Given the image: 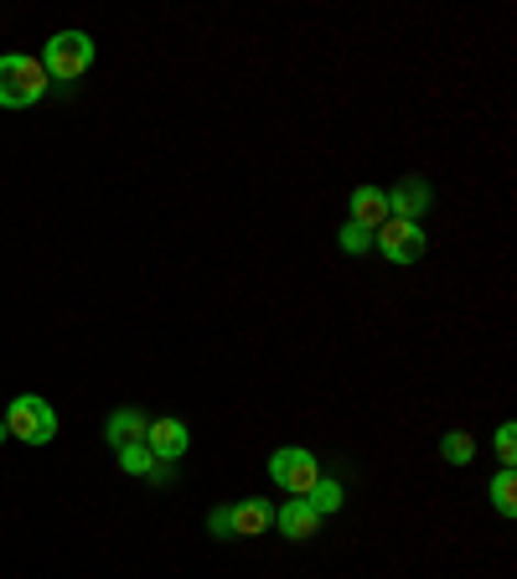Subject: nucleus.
Segmentation results:
<instances>
[{
	"label": "nucleus",
	"instance_id": "15",
	"mask_svg": "<svg viewBox=\"0 0 517 579\" xmlns=\"http://www.w3.org/2000/svg\"><path fill=\"white\" fill-rule=\"evenodd\" d=\"M337 249H342V254H373V228H362V222H352L346 218L342 222V233H337Z\"/></svg>",
	"mask_w": 517,
	"mask_h": 579
},
{
	"label": "nucleus",
	"instance_id": "16",
	"mask_svg": "<svg viewBox=\"0 0 517 579\" xmlns=\"http://www.w3.org/2000/svg\"><path fill=\"white\" fill-rule=\"evenodd\" d=\"M440 456H446L450 466H471V460H476V440H471L465 429H450L446 440H440Z\"/></svg>",
	"mask_w": 517,
	"mask_h": 579
},
{
	"label": "nucleus",
	"instance_id": "17",
	"mask_svg": "<svg viewBox=\"0 0 517 579\" xmlns=\"http://www.w3.org/2000/svg\"><path fill=\"white\" fill-rule=\"evenodd\" d=\"M207 533H212V538H233V517H228V507H212L207 512Z\"/></svg>",
	"mask_w": 517,
	"mask_h": 579
},
{
	"label": "nucleus",
	"instance_id": "7",
	"mask_svg": "<svg viewBox=\"0 0 517 579\" xmlns=\"http://www.w3.org/2000/svg\"><path fill=\"white\" fill-rule=\"evenodd\" d=\"M430 207H435V192H430V182H425V176H409V182H398V187L388 192V218L419 222Z\"/></svg>",
	"mask_w": 517,
	"mask_h": 579
},
{
	"label": "nucleus",
	"instance_id": "5",
	"mask_svg": "<svg viewBox=\"0 0 517 579\" xmlns=\"http://www.w3.org/2000/svg\"><path fill=\"white\" fill-rule=\"evenodd\" d=\"M373 249H378L388 264H414V259H425V249H430V239H425V228L419 222H404V218H388L373 233Z\"/></svg>",
	"mask_w": 517,
	"mask_h": 579
},
{
	"label": "nucleus",
	"instance_id": "18",
	"mask_svg": "<svg viewBox=\"0 0 517 579\" xmlns=\"http://www.w3.org/2000/svg\"><path fill=\"white\" fill-rule=\"evenodd\" d=\"M497 460H502V466H513V460H517V429L513 425L497 429Z\"/></svg>",
	"mask_w": 517,
	"mask_h": 579
},
{
	"label": "nucleus",
	"instance_id": "2",
	"mask_svg": "<svg viewBox=\"0 0 517 579\" xmlns=\"http://www.w3.org/2000/svg\"><path fill=\"white\" fill-rule=\"evenodd\" d=\"M88 68H94V36L88 32L47 36V47H42V73H47L52 84H78Z\"/></svg>",
	"mask_w": 517,
	"mask_h": 579
},
{
	"label": "nucleus",
	"instance_id": "10",
	"mask_svg": "<svg viewBox=\"0 0 517 579\" xmlns=\"http://www.w3.org/2000/svg\"><path fill=\"white\" fill-rule=\"evenodd\" d=\"M145 429H151V414H145V409H114L109 419H103V440L120 450V445L145 440Z\"/></svg>",
	"mask_w": 517,
	"mask_h": 579
},
{
	"label": "nucleus",
	"instance_id": "11",
	"mask_svg": "<svg viewBox=\"0 0 517 579\" xmlns=\"http://www.w3.org/2000/svg\"><path fill=\"white\" fill-rule=\"evenodd\" d=\"M352 222H362V228L378 233L383 222H388V192L383 187H358L352 192Z\"/></svg>",
	"mask_w": 517,
	"mask_h": 579
},
{
	"label": "nucleus",
	"instance_id": "3",
	"mask_svg": "<svg viewBox=\"0 0 517 579\" xmlns=\"http://www.w3.org/2000/svg\"><path fill=\"white\" fill-rule=\"evenodd\" d=\"M6 429H11V440H21V445H52L57 414H52L47 398L21 393V398H11V409H6Z\"/></svg>",
	"mask_w": 517,
	"mask_h": 579
},
{
	"label": "nucleus",
	"instance_id": "13",
	"mask_svg": "<svg viewBox=\"0 0 517 579\" xmlns=\"http://www.w3.org/2000/svg\"><path fill=\"white\" fill-rule=\"evenodd\" d=\"M120 471L124 477H161V460L145 450V440H135V445H120Z\"/></svg>",
	"mask_w": 517,
	"mask_h": 579
},
{
	"label": "nucleus",
	"instance_id": "6",
	"mask_svg": "<svg viewBox=\"0 0 517 579\" xmlns=\"http://www.w3.org/2000/svg\"><path fill=\"white\" fill-rule=\"evenodd\" d=\"M145 450H151L161 466H176V460L191 450V429H187V419H151V429H145Z\"/></svg>",
	"mask_w": 517,
	"mask_h": 579
},
{
	"label": "nucleus",
	"instance_id": "4",
	"mask_svg": "<svg viewBox=\"0 0 517 579\" xmlns=\"http://www.w3.org/2000/svg\"><path fill=\"white\" fill-rule=\"evenodd\" d=\"M270 481L275 487H285L290 496H306L316 481H321V456L316 450H306V445H285V450H275L270 456Z\"/></svg>",
	"mask_w": 517,
	"mask_h": 579
},
{
	"label": "nucleus",
	"instance_id": "19",
	"mask_svg": "<svg viewBox=\"0 0 517 579\" xmlns=\"http://www.w3.org/2000/svg\"><path fill=\"white\" fill-rule=\"evenodd\" d=\"M6 440H11V429H6V419H0V445H6Z\"/></svg>",
	"mask_w": 517,
	"mask_h": 579
},
{
	"label": "nucleus",
	"instance_id": "1",
	"mask_svg": "<svg viewBox=\"0 0 517 579\" xmlns=\"http://www.w3.org/2000/svg\"><path fill=\"white\" fill-rule=\"evenodd\" d=\"M47 73H42V57H26V52H6L0 57V109H32L42 94H47Z\"/></svg>",
	"mask_w": 517,
	"mask_h": 579
},
{
	"label": "nucleus",
	"instance_id": "14",
	"mask_svg": "<svg viewBox=\"0 0 517 579\" xmlns=\"http://www.w3.org/2000/svg\"><path fill=\"white\" fill-rule=\"evenodd\" d=\"M492 507H497L502 517H517V477H513V466H502L497 481H492Z\"/></svg>",
	"mask_w": 517,
	"mask_h": 579
},
{
	"label": "nucleus",
	"instance_id": "9",
	"mask_svg": "<svg viewBox=\"0 0 517 579\" xmlns=\"http://www.w3.org/2000/svg\"><path fill=\"white\" fill-rule=\"evenodd\" d=\"M228 517H233V538H258V533L275 528V507L264 496H249L239 507H228Z\"/></svg>",
	"mask_w": 517,
	"mask_h": 579
},
{
	"label": "nucleus",
	"instance_id": "12",
	"mask_svg": "<svg viewBox=\"0 0 517 579\" xmlns=\"http://www.w3.org/2000/svg\"><path fill=\"white\" fill-rule=\"evenodd\" d=\"M306 502H310V512H316V517H331V512L346 507V492H342V481L321 477V481H316V487L306 492Z\"/></svg>",
	"mask_w": 517,
	"mask_h": 579
},
{
	"label": "nucleus",
	"instance_id": "8",
	"mask_svg": "<svg viewBox=\"0 0 517 579\" xmlns=\"http://www.w3.org/2000/svg\"><path fill=\"white\" fill-rule=\"evenodd\" d=\"M275 528L285 533V538H295V544H306V538H316L321 517L310 512L306 496H290V502H279V507H275Z\"/></svg>",
	"mask_w": 517,
	"mask_h": 579
}]
</instances>
